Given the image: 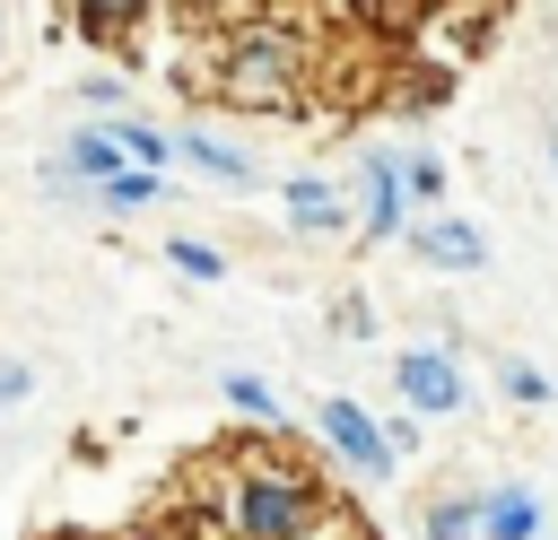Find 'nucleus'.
Listing matches in <instances>:
<instances>
[{
  "label": "nucleus",
  "instance_id": "obj_15",
  "mask_svg": "<svg viewBox=\"0 0 558 540\" xmlns=\"http://www.w3.org/2000/svg\"><path fill=\"white\" fill-rule=\"evenodd\" d=\"M418 540H480V496H471V488H462V496H436L427 523H418Z\"/></svg>",
  "mask_w": 558,
  "mask_h": 540
},
{
  "label": "nucleus",
  "instance_id": "obj_3",
  "mask_svg": "<svg viewBox=\"0 0 558 540\" xmlns=\"http://www.w3.org/2000/svg\"><path fill=\"white\" fill-rule=\"evenodd\" d=\"M314 435L331 444V462H349V479H392V462H401L392 427H384L366 401H349V392L314 401Z\"/></svg>",
  "mask_w": 558,
  "mask_h": 540
},
{
  "label": "nucleus",
  "instance_id": "obj_5",
  "mask_svg": "<svg viewBox=\"0 0 558 540\" xmlns=\"http://www.w3.org/2000/svg\"><path fill=\"white\" fill-rule=\"evenodd\" d=\"M418 218H410V183H401V157L392 148H366L357 157V235L366 244H401Z\"/></svg>",
  "mask_w": 558,
  "mask_h": 540
},
{
  "label": "nucleus",
  "instance_id": "obj_20",
  "mask_svg": "<svg viewBox=\"0 0 558 540\" xmlns=\"http://www.w3.org/2000/svg\"><path fill=\"white\" fill-rule=\"evenodd\" d=\"M26 392H35V366L26 357H0V409H17Z\"/></svg>",
  "mask_w": 558,
  "mask_h": 540
},
{
  "label": "nucleus",
  "instance_id": "obj_7",
  "mask_svg": "<svg viewBox=\"0 0 558 540\" xmlns=\"http://www.w3.org/2000/svg\"><path fill=\"white\" fill-rule=\"evenodd\" d=\"M401 244H410V261H418V270H445V279L488 270V235H480L471 218H418Z\"/></svg>",
  "mask_w": 558,
  "mask_h": 540
},
{
  "label": "nucleus",
  "instance_id": "obj_12",
  "mask_svg": "<svg viewBox=\"0 0 558 540\" xmlns=\"http://www.w3.org/2000/svg\"><path fill=\"white\" fill-rule=\"evenodd\" d=\"M131 157H122V139L113 131H70V148H61V165H52V183L70 174V183H113Z\"/></svg>",
  "mask_w": 558,
  "mask_h": 540
},
{
  "label": "nucleus",
  "instance_id": "obj_6",
  "mask_svg": "<svg viewBox=\"0 0 558 540\" xmlns=\"http://www.w3.org/2000/svg\"><path fill=\"white\" fill-rule=\"evenodd\" d=\"M279 218H288L296 235L331 244V235H349V226H357V192H349V183H331V174H288V183H279Z\"/></svg>",
  "mask_w": 558,
  "mask_h": 540
},
{
  "label": "nucleus",
  "instance_id": "obj_4",
  "mask_svg": "<svg viewBox=\"0 0 558 540\" xmlns=\"http://www.w3.org/2000/svg\"><path fill=\"white\" fill-rule=\"evenodd\" d=\"M392 392H401L418 418H453V409L471 401V383H462V348H453V340H418V348H401V357H392Z\"/></svg>",
  "mask_w": 558,
  "mask_h": 540
},
{
  "label": "nucleus",
  "instance_id": "obj_8",
  "mask_svg": "<svg viewBox=\"0 0 558 540\" xmlns=\"http://www.w3.org/2000/svg\"><path fill=\"white\" fill-rule=\"evenodd\" d=\"M445 96H453V61H436L427 44H401L392 70H384V105H392V113H427V105H445Z\"/></svg>",
  "mask_w": 558,
  "mask_h": 540
},
{
  "label": "nucleus",
  "instance_id": "obj_16",
  "mask_svg": "<svg viewBox=\"0 0 558 540\" xmlns=\"http://www.w3.org/2000/svg\"><path fill=\"white\" fill-rule=\"evenodd\" d=\"M227 409H244V427H279V383H262V375H227Z\"/></svg>",
  "mask_w": 558,
  "mask_h": 540
},
{
  "label": "nucleus",
  "instance_id": "obj_2",
  "mask_svg": "<svg viewBox=\"0 0 558 540\" xmlns=\"http://www.w3.org/2000/svg\"><path fill=\"white\" fill-rule=\"evenodd\" d=\"M314 70H323V26L305 9H288V17H262L227 44H209V70H183V87L227 113L296 122V113H314Z\"/></svg>",
  "mask_w": 558,
  "mask_h": 540
},
{
  "label": "nucleus",
  "instance_id": "obj_13",
  "mask_svg": "<svg viewBox=\"0 0 558 540\" xmlns=\"http://www.w3.org/2000/svg\"><path fill=\"white\" fill-rule=\"evenodd\" d=\"M96 200H105L113 218H140V209H157V200H166V174H157V165H122L113 183H96Z\"/></svg>",
  "mask_w": 558,
  "mask_h": 540
},
{
  "label": "nucleus",
  "instance_id": "obj_11",
  "mask_svg": "<svg viewBox=\"0 0 558 540\" xmlns=\"http://www.w3.org/2000/svg\"><path fill=\"white\" fill-rule=\"evenodd\" d=\"M174 157H183L201 183H235V192H244V183H262V165H253L235 139H218V131H174Z\"/></svg>",
  "mask_w": 558,
  "mask_h": 540
},
{
  "label": "nucleus",
  "instance_id": "obj_9",
  "mask_svg": "<svg viewBox=\"0 0 558 540\" xmlns=\"http://www.w3.org/2000/svg\"><path fill=\"white\" fill-rule=\"evenodd\" d=\"M148 9H157V0H61L70 35H78V44H96V52H131V44H140V26H148Z\"/></svg>",
  "mask_w": 558,
  "mask_h": 540
},
{
  "label": "nucleus",
  "instance_id": "obj_1",
  "mask_svg": "<svg viewBox=\"0 0 558 540\" xmlns=\"http://www.w3.org/2000/svg\"><path fill=\"white\" fill-rule=\"evenodd\" d=\"M209 514L227 523V540H323L340 523L331 479L314 462H296L288 444H270V427L209 444Z\"/></svg>",
  "mask_w": 558,
  "mask_h": 540
},
{
  "label": "nucleus",
  "instance_id": "obj_14",
  "mask_svg": "<svg viewBox=\"0 0 558 540\" xmlns=\"http://www.w3.org/2000/svg\"><path fill=\"white\" fill-rule=\"evenodd\" d=\"M105 131L122 139V157H131V165H166V157H174V131H157V122H140V113H113Z\"/></svg>",
  "mask_w": 558,
  "mask_h": 540
},
{
  "label": "nucleus",
  "instance_id": "obj_19",
  "mask_svg": "<svg viewBox=\"0 0 558 540\" xmlns=\"http://www.w3.org/2000/svg\"><path fill=\"white\" fill-rule=\"evenodd\" d=\"M497 375H506V392H514L523 409H541V401H549V375H541V366H523V357H506Z\"/></svg>",
  "mask_w": 558,
  "mask_h": 540
},
{
  "label": "nucleus",
  "instance_id": "obj_10",
  "mask_svg": "<svg viewBox=\"0 0 558 540\" xmlns=\"http://www.w3.org/2000/svg\"><path fill=\"white\" fill-rule=\"evenodd\" d=\"M480 540H541V496L523 479H488L480 488Z\"/></svg>",
  "mask_w": 558,
  "mask_h": 540
},
{
  "label": "nucleus",
  "instance_id": "obj_18",
  "mask_svg": "<svg viewBox=\"0 0 558 540\" xmlns=\"http://www.w3.org/2000/svg\"><path fill=\"white\" fill-rule=\"evenodd\" d=\"M166 261H174L183 279H227V253H218V244H201V235H174V244H166Z\"/></svg>",
  "mask_w": 558,
  "mask_h": 540
},
{
  "label": "nucleus",
  "instance_id": "obj_17",
  "mask_svg": "<svg viewBox=\"0 0 558 540\" xmlns=\"http://www.w3.org/2000/svg\"><path fill=\"white\" fill-rule=\"evenodd\" d=\"M401 183H410V200H445V157L436 148H401Z\"/></svg>",
  "mask_w": 558,
  "mask_h": 540
}]
</instances>
